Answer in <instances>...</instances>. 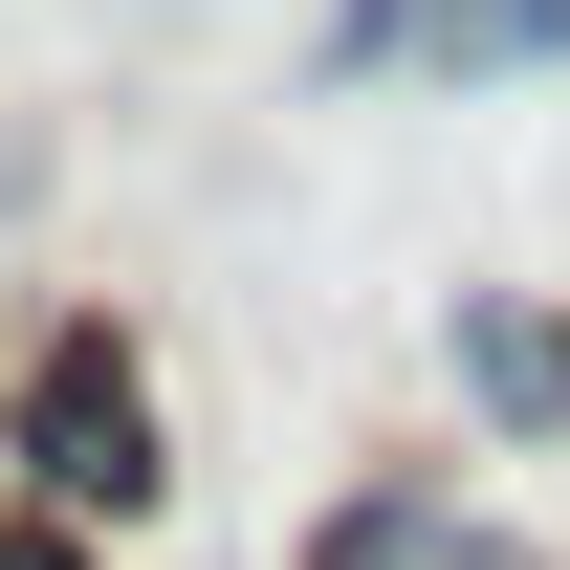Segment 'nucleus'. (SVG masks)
<instances>
[{
  "mask_svg": "<svg viewBox=\"0 0 570 570\" xmlns=\"http://www.w3.org/2000/svg\"><path fill=\"white\" fill-rule=\"evenodd\" d=\"M22 483L45 504H154V395H132L110 330H67V352L22 373Z\"/></svg>",
  "mask_w": 570,
  "mask_h": 570,
  "instance_id": "1",
  "label": "nucleus"
},
{
  "mask_svg": "<svg viewBox=\"0 0 570 570\" xmlns=\"http://www.w3.org/2000/svg\"><path fill=\"white\" fill-rule=\"evenodd\" d=\"M395 45L461 67V88H527V67L570 45V0H352V22H330V67H395Z\"/></svg>",
  "mask_w": 570,
  "mask_h": 570,
  "instance_id": "2",
  "label": "nucleus"
},
{
  "mask_svg": "<svg viewBox=\"0 0 570 570\" xmlns=\"http://www.w3.org/2000/svg\"><path fill=\"white\" fill-rule=\"evenodd\" d=\"M461 373H483V417H527V439H570V352L527 330V307H461Z\"/></svg>",
  "mask_w": 570,
  "mask_h": 570,
  "instance_id": "3",
  "label": "nucleus"
},
{
  "mask_svg": "<svg viewBox=\"0 0 570 570\" xmlns=\"http://www.w3.org/2000/svg\"><path fill=\"white\" fill-rule=\"evenodd\" d=\"M307 570H439V527H417V504H352V527H330Z\"/></svg>",
  "mask_w": 570,
  "mask_h": 570,
  "instance_id": "4",
  "label": "nucleus"
},
{
  "mask_svg": "<svg viewBox=\"0 0 570 570\" xmlns=\"http://www.w3.org/2000/svg\"><path fill=\"white\" fill-rule=\"evenodd\" d=\"M0 570H67V527H0Z\"/></svg>",
  "mask_w": 570,
  "mask_h": 570,
  "instance_id": "5",
  "label": "nucleus"
}]
</instances>
